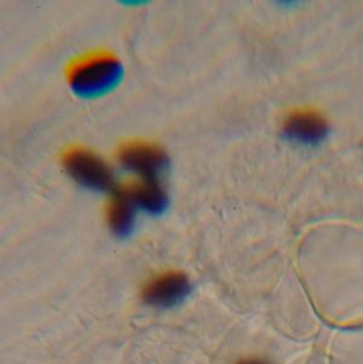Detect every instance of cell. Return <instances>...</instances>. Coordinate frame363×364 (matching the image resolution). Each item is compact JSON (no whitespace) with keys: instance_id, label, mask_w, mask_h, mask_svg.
<instances>
[{"instance_id":"4","label":"cell","mask_w":363,"mask_h":364,"mask_svg":"<svg viewBox=\"0 0 363 364\" xmlns=\"http://www.w3.org/2000/svg\"><path fill=\"white\" fill-rule=\"evenodd\" d=\"M189 293V279L184 272H167L145 284L142 299L155 308L169 309L181 304Z\"/></svg>"},{"instance_id":"2","label":"cell","mask_w":363,"mask_h":364,"mask_svg":"<svg viewBox=\"0 0 363 364\" xmlns=\"http://www.w3.org/2000/svg\"><path fill=\"white\" fill-rule=\"evenodd\" d=\"M62 164L67 173L85 188L105 191L113 186L112 171L93 150L72 146L63 153Z\"/></svg>"},{"instance_id":"8","label":"cell","mask_w":363,"mask_h":364,"mask_svg":"<svg viewBox=\"0 0 363 364\" xmlns=\"http://www.w3.org/2000/svg\"><path fill=\"white\" fill-rule=\"evenodd\" d=\"M236 364H269L264 362V360H256V358H250V360H240Z\"/></svg>"},{"instance_id":"1","label":"cell","mask_w":363,"mask_h":364,"mask_svg":"<svg viewBox=\"0 0 363 364\" xmlns=\"http://www.w3.org/2000/svg\"><path fill=\"white\" fill-rule=\"evenodd\" d=\"M121 72L120 62L113 53L95 51L70 62L67 79L74 92L93 97L113 89L120 80Z\"/></svg>"},{"instance_id":"5","label":"cell","mask_w":363,"mask_h":364,"mask_svg":"<svg viewBox=\"0 0 363 364\" xmlns=\"http://www.w3.org/2000/svg\"><path fill=\"white\" fill-rule=\"evenodd\" d=\"M328 131L330 127L326 119L312 110L290 114L283 125V134L287 139L305 146H316L322 142Z\"/></svg>"},{"instance_id":"3","label":"cell","mask_w":363,"mask_h":364,"mask_svg":"<svg viewBox=\"0 0 363 364\" xmlns=\"http://www.w3.org/2000/svg\"><path fill=\"white\" fill-rule=\"evenodd\" d=\"M121 166L140 178L157 179L167 167V156L160 146L145 141H130L117 150Z\"/></svg>"},{"instance_id":"6","label":"cell","mask_w":363,"mask_h":364,"mask_svg":"<svg viewBox=\"0 0 363 364\" xmlns=\"http://www.w3.org/2000/svg\"><path fill=\"white\" fill-rule=\"evenodd\" d=\"M121 191L125 193L133 206L149 215H162L169 205L165 189L157 179L138 178L125 184Z\"/></svg>"},{"instance_id":"7","label":"cell","mask_w":363,"mask_h":364,"mask_svg":"<svg viewBox=\"0 0 363 364\" xmlns=\"http://www.w3.org/2000/svg\"><path fill=\"white\" fill-rule=\"evenodd\" d=\"M133 205L125 193L119 189L109 198L105 207V217L109 227L114 234L125 237L132 231L133 228Z\"/></svg>"}]
</instances>
